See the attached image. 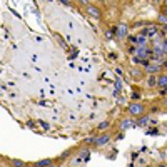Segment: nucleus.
<instances>
[{"mask_svg":"<svg viewBox=\"0 0 167 167\" xmlns=\"http://www.w3.org/2000/svg\"><path fill=\"white\" fill-rule=\"evenodd\" d=\"M159 22H160V23H164V25H166V27H164V29H167V17H166V15H160V17H159Z\"/></svg>","mask_w":167,"mask_h":167,"instance_id":"f8f14e48","label":"nucleus"},{"mask_svg":"<svg viewBox=\"0 0 167 167\" xmlns=\"http://www.w3.org/2000/svg\"><path fill=\"white\" fill-rule=\"evenodd\" d=\"M87 13L90 17H94V19H100V10L97 7H94V5H87Z\"/></svg>","mask_w":167,"mask_h":167,"instance_id":"f03ea898","label":"nucleus"},{"mask_svg":"<svg viewBox=\"0 0 167 167\" xmlns=\"http://www.w3.org/2000/svg\"><path fill=\"white\" fill-rule=\"evenodd\" d=\"M162 67H164V69H167V62H164V64H162Z\"/></svg>","mask_w":167,"mask_h":167,"instance_id":"412c9836","label":"nucleus"},{"mask_svg":"<svg viewBox=\"0 0 167 167\" xmlns=\"http://www.w3.org/2000/svg\"><path fill=\"white\" fill-rule=\"evenodd\" d=\"M125 32H127V27H125V25H119V29H117V35L119 37H124Z\"/></svg>","mask_w":167,"mask_h":167,"instance_id":"0eeeda50","label":"nucleus"},{"mask_svg":"<svg viewBox=\"0 0 167 167\" xmlns=\"http://www.w3.org/2000/svg\"><path fill=\"white\" fill-rule=\"evenodd\" d=\"M166 104H167V99H166Z\"/></svg>","mask_w":167,"mask_h":167,"instance_id":"4be33fe9","label":"nucleus"},{"mask_svg":"<svg viewBox=\"0 0 167 167\" xmlns=\"http://www.w3.org/2000/svg\"><path fill=\"white\" fill-rule=\"evenodd\" d=\"M79 2H80V3H85V5H87V2H89V0H79Z\"/></svg>","mask_w":167,"mask_h":167,"instance_id":"aec40b11","label":"nucleus"},{"mask_svg":"<svg viewBox=\"0 0 167 167\" xmlns=\"http://www.w3.org/2000/svg\"><path fill=\"white\" fill-rule=\"evenodd\" d=\"M147 85H149V87H156V85H157V79H156L154 75H150V77H149Z\"/></svg>","mask_w":167,"mask_h":167,"instance_id":"1a4fd4ad","label":"nucleus"},{"mask_svg":"<svg viewBox=\"0 0 167 167\" xmlns=\"http://www.w3.org/2000/svg\"><path fill=\"white\" fill-rule=\"evenodd\" d=\"M129 112H130L132 115H142V114H144V107H142V104H132V105L129 107Z\"/></svg>","mask_w":167,"mask_h":167,"instance_id":"f257e3e1","label":"nucleus"},{"mask_svg":"<svg viewBox=\"0 0 167 167\" xmlns=\"http://www.w3.org/2000/svg\"><path fill=\"white\" fill-rule=\"evenodd\" d=\"M105 127H109V122L105 120V122H102L100 125H99V129H105Z\"/></svg>","mask_w":167,"mask_h":167,"instance_id":"dca6fc26","label":"nucleus"},{"mask_svg":"<svg viewBox=\"0 0 167 167\" xmlns=\"http://www.w3.org/2000/svg\"><path fill=\"white\" fill-rule=\"evenodd\" d=\"M160 69H162V67L157 65V64H154V65H147V67H146V70H147L149 74H157Z\"/></svg>","mask_w":167,"mask_h":167,"instance_id":"20e7f679","label":"nucleus"},{"mask_svg":"<svg viewBox=\"0 0 167 167\" xmlns=\"http://www.w3.org/2000/svg\"><path fill=\"white\" fill-rule=\"evenodd\" d=\"M157 85L160 89H166L167 87V75H160L157 79Z\"/></svg>","mask_w":167,"mask_h":167,"instance_id":"39448f33","label":"nucleus"},{"mask_svg":"<svg viewBox=\"0 0 167 167\" xmlns=\"http://www.w3.org/2000/svg\"><path fill=\"white\" fill-rule=\"evenodd\" d=\"M130 125H132V124H130L127 119H125V120H122V124H120V129H122V130H125V129H129Z\"/></svg>","mask_w":167,"mask_h":167,"instance_id":"9d476101","label":"nucleus"},{"mask_svg":"<svg viewBox=\"0 0 167 167\" xmlns=\"http://www.w3.org/2000/svg\"><path fill=\"white\" fill-rule=\"evenodd\" d=\"M147 122H149V117H147V115H144V117H140V119H139V122H137V124L140 125V127H146V125H147Z\"/></svg>","mask_w":167,"mask_h":167,"instance_id":"6e6552de","label":"nucleus"},{"mask_svg":"<svg viewBox=\"0 0 167 167\" xmlns=\"http://www.w3.org/2000/svg\"><path fill=\"white\" fill-rule=\"evenodd\" d=\"M40 125H42L44 129H49V124H45V122H40Z\"/></svg>","mask_w":167,"mask_h":167,"instance_id":"a211bd4d","label":"nucleus"},{"mask_svg":"<svg viewBox=\"0 0 167 167\" xmlns=\"http://www.w3.org/2000/svg\"><path fill=\"white\" fill-rule=\"evenodd\" d=\"M137 44H139V45H144V44H146V37H140V39H137Z\"/></svg>","mask_w":167,"mask_h":167,"instance_id":"2eb2a0df","label":"nucleus"},{"mask_svg":"<svg viewBox=\"0 0 167 167\" xmlns=\"http://www.w3.org/2000/svg\"><path fill=\"white\" fill-rule=\"evenodd\" d=\"M109 139H110L109 135H99V137L94 140V144H95V146H104V144L109 142Z\"/></svg>","mask_w":167,"mask_h":167,"instance_id":"7ed1b4c3","label":"nucleus"},{"mask_svg":"<svg viewBox=\"0 0 167 167\" xmlns=\"http://www.w3.org/2000/svg\"><path fill=\"white\" fill-rule=\"evenodd\" d=\"M52 164H54V162H52L50 159H45V160H39V162H35L34 166L35 167H45V166H52Z\"/></svg>","mask_w":167,"mask_h":167,"instance_id":"423d86ee","label":"nucleus"},{"mask_svg":"<svg viewBox=\"0 0 167 167\" xmlns=\"http://www.w3.org/2000/svg\"><path fill=\"white\" fill-rule=\"evenodd\" d=\"M149 134H150V135H156V134H157V129H154V130H149Z\"/></svg>","mask_w":167,"mask_h":167,"instance_id":"f3484780","label":"nucleus"},{"mask_svg":"<svg viewBox=\"0 0 167 167\" xmlns=\"http://www.w3.org/2000/svg\"><path fill=\"white\" fill-rule=\"evenodd\" d=\"M162 52H164V54L167 55V39L164 40V44H162Z\"/></svg>","mask_w":167,"mask_h":167,"instance_id":"4468645a","label":"nucleus"},{"mask_svg":"<svg viewBox=\"0 0 167 167\" xmlns=\"http://www.w3.org/2000/svg\"><path fill=\"white\" fill-rule=\"evenodd\" d=\"M146 52H147V49H146V47H144V45H142V49H139V50H137L139 57H140V59H142V57H146V55H147V54H146Z\"/></svg>","mask_w":167,"mask_h":167,"instance_id":"9b49d317","label":"nucleus"},{"mask_svg":"<svg viewBox=\"0 0 167 167\" xmlns=\"http://www.w3.org/2000/svg\"><path fill=\"white\" fill-rule=\"evenodd\" d=\"M102 2H105V0H102Z\"/></svg>","mask_w":167,"mask_h":167,"instance_id":"5701e85b","label":"nucleus"},{"mask_svg":"<svg viewBox=\"0 0 167 167\" xmlns=\"http://www.w3.org/2000/svg\"><path fill=\"white\" fill-rule=\"evenodd\" d=\"M12 166H17V167H23L25 166V162H22V160H17V159H15V160H12Z\"/></svg>","mask_w":167,"mask_h":167,"instance_id":"ddd939ff","label":"nucleus"},{"mask_svg":"<svg viewBox=\"0 0 167 167\" xmlns=\"http://www.w3.org/2000/svg\"><path fill=\"white\" fill-rule=\"evenodd\" d=\"M62 3H65V5H69V0H60Z\"/></svg>","mask_w":167,"mask_h":167,"instance_id":"6ab92c4d","label":"nucleus"}]
</instances>
